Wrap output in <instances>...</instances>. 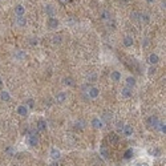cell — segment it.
Masks as SVG:
<instances>
[{
    "label": "cell",
    "mask_w": 166,
    "mask_h": 166,
    "mask_svg": "<svg viewBox=\"0 0 166 166\" xmlns=\"http://www.w3.org/2000/svg\"><path fill=\"white\" fill-rule=\"evenodd\" d=\"M39 136H37V131H32V133L28 136V145L32 148L39 146Z\"/></svg>",
    "instance_id": "cell-1"
},
{
    "label": "cell",
    "mask_w": 166,
    "mask_h": 166,
    "mask_svg": "<svg viewBox=\"0 0 166 166\" xmlns=\"http://www.w3.org/2000/svg\"><path fill=\"white\" fill-rule=\"evenodd\" d=\"M59 20H57L56 18H49L47 20V25H48V28L49 29H56L57 27H59Z\"/></svg>",
    "instance_id": "cell-2"
},
{
    "label": "cell",
    "mask_w": 166,
    "mask_h": 166,
    "mask_svg": "<svg viewBox=\"0 0 166 166\" xmlns=\"http://www.w3.org/2000/svg\"><path fill=\"white\" fill-rule=\"evenodd\" d=\"M159 120L157 116H149L148 120H146V124L149 125V126H153V128H157V125H158Z\"/></svg>",
    "instance_id": "cell-3"
},
{
    "label": "cell",
    "mask_w": 166,
    "mask_h": 166,
    "mask_svg": "<svg viewBox=\"0 0 166 166\" xmlns=\"http://www.w3.org/2000/svg\"><path fill=\"white\" fill-rule=\"evenodd\" d=\"M88 96H89L90 98H97V97L100 96V89L96 87H90L89 89H88Z\"/></svg>",
    "instance_id": "cell-4"
},
{
    "label": "cell",
    "mask_w": 166,
    "mask_h": 166,
    "mask_svg": "<svg viewBox=\"0 0 166 166\" xmlns=\"http://www.w3.org/2000/svg\"><path fill=\"white\" fill-rule=\"evenodd\" d=\"M92 126L94 129H102V126H104V121H102L101 118H98V117H94L92 120Z\"/></svg>",
    "instance_id": "cell-5"
},
{
    "label": "cell",
    "mask_w": 166,
    "mask_h": 166,
    "mask_svg": "<svg viewBox=\"0 0 166 166\" xmlns=\"http://www.w3.org/2000/svg\"><path fill=\"white\" fill-rule=\"evenodd\" d=\"M55 100H56L57 104H64V102L67 101V93L65 92H59L56 94Z\"/></svg>",
    "instance_id": "cell-6"
},
{
    "label": "cell",
    "mask_w": 166,
    "mask_h": 166,
    "mask_svg": "<svg viewBox=\"0 0 166 166\" xmlns=\"http://www.w3.org/2000/svg\"><path fill=\"white\" fill-rule=\"evenodd\" d=\"M108 141H109V144L110 145H117L120 142V137H118V134H116V133H110L109 136H108Z\"/></svg>",
    "instance_id": "cell-7"
},
{
    "label": "cell",
    "mask_w": 166,
    "mask_h": 166,
    "mask_svg": "<svg viewBox=\"0 0 166 166\" xmlns=\"http://www.w3.org/2000/svg\"><path fill=\"white\" fill-rule=\"evenodd\" d=\"M51 157H52V159L57 161V159L61 157V151H60L57 148H52V149H51Z\"/></svg>",
    "instance_id": "cell-8"
},
{
    "label": "cell",
    "mask_w": 166,
    "mask_h": 166,
    "mask_svg": "<svg viewBox=\"0 0 166 166\" xmlns=\"http://www.w3.org/2000/svg\"><path fill=\"white\" fill-rule=\"evenodd\" d=\"M18 114L21 117H27L28 116V108L25 105H19L18 107Z\"/></svg>",
    "instance_id": "cell-9"
},
{
    "label": "cell",
    "mask_w": 166,
    "mask_h": 166,
    "mask_svg": "<svg viewBox=\"0 0 166 166\" xmlns=\"http://www.w3.org/2000/svg\"><path fill=\"white\" fill-rule=\"evenodd\" d=\"M122 133H124L126 137L133 136V133H134L133 126H131V125H125V126H124V129H122Z\"/></svg>",
    "instance_id": "cell-10"
},
{
    "label": "cell",
    "mask_w": 166,
    "mask_h": 166,
    "mask_svg": "<svg viewBox=\"0 0 166 166\" xmlns=\"http://www.w3.org/2000/svg\"><path fill=\"white\" fill-rule=\"evenodd\" d=\"M122 43H124V45L126 48H129L133 45V43H134V40H133V36H130V35H128V36H125L124 37V40H122Z\"/></svg>",
    "instance_id": "cell-11"
},
{
    "label": "cell",
    "mask_w": 166,
    "mask_h": 166,
    "mask_svg": "<svg viewBox=\"0 0 166 166\" xmlns=\"http://www.w3.org/2000/svg\"><path fill=\"white\" fill-rule=\"evenodd\" d=\"M110 80L114 82H118L120 80H121V72H118V71H113V72L110 73Z\"/></svg>",
    "instance_id": "cell-12"
},
{
    "label": "cell",
    "mask_w": 166,
    "mask_h": 166,
    "mask_svg": "<svg viewBox=\"0 0 166 166\" xmlns=\"http://www.w3.org/2000/svg\"><path fill=\"white\" fill-rule=\"evenodd\" d=\"M121 94H122V97H125V98H130V97L133 96V92H131L130 88L125 87V88L121 89Z\"/></svg>",
    "instance_id": "cell-13"
},
{
    "label": "cell",
    "mask_w": 166,
    "mask_h": 166,
    "mask_svg": "<svg viewBox=\"0 0 166 166\" xmlns=\"http://www.w3.org/2000/svg\"><path fill=\"white\" fill-rule=\"evenodd\" d=\"M0 100H1V101H4V102L11 101V94L8 93L7 90H1V92H0Z\"/></svg>",
    "instance_id": "cell-14"
},
{
    "label": "cell",
    "mask_w": 166,
    "mask_h": 166,
    "mask_svg": "<svg viewBox=\"0 0 166 166\" xmlns=\"http://www.w3.org/2000/svg\"><path fill=\"white\" fill-rule=\"evenodd\" d=\"M100 156H101L104 159L109 158V150H108V149L105 148L104 145H102V146H100Z\"/></svg>",
    "instance_id": "cell-15"
},
{
    "label": "cell",
    "mask_w": 166,
    "mask_h": 166,
    "mask_svg": "<svg viewBox=\"0 0 166 166\" xmlns=\"http://www.w3.org/2000/svg\"><path fill=\"white\" fill-rule=\"evenodd\" d=\"M125 82H126V87H128V88H130V89H131V88L136 87V84H137L136 79H134L133 76H129V77H128L126 81H125Z\"/></svg>",
    "instance_id": "cell-16"
},
{
    "label": "cell",
    "mask_w": 166,
    "mask_h": 166,
    "mask_svg": "<svg viewBox=\"0 0 166 166\" xmlns=\"http://www.w3.org/2000/svg\"><path fill=\"white\" fill-rule=\"evenodd\" d=\"M158 61H159L158 55H156V53H151V55L149 56V62H150V65H156V64H158Z\"/></svg>",
    "instance_id": "cell-17"
},
{
    "label": "cell",
    "mask_w": 166,
    "mask_h": 166,
    "mask_svg": "<svg viewBox=\"0 0 166 166\" xmlns=\"http://www.w3.org/2000/svg\"><path fill=\"white\" fill-rule=\"evenodd\" d=\"M47 130V122L44 120H40L37 122V131H45Z\"/></svg>",
    "instance_id": "cell-18"
},
{
    "label": "cell",
    "mask_w": 166,
    "mask_h": 166,
    "mask_svg": "<svg viewBox=\"0 0 166 166\" xmlns=\"http://www.w3.org/2000/svg\"><path fill=\"white\" fill-rule=\"evenodd\" d=\"M149 154H150L151 157H159V156H161V149L151 148V149H149Z\"/></svg>",
    "instance_id": "cell-19"
},
{
    "label": "cell",
    "mask_w": 166,
    "mask_h": 166,
    "mask_svg": "<svg viewBox=\"0 0 166 166\" xmlns=\"http://www.w3.org/2000/svg\"><path fill=\"white\" fill-rule=\"evenodd\" d=\"M15 13L18 16H24L25 15V8L23 5H16L15 7Z\"/></svg>",
    "instance_id": "cell-20"
},
{
    "label": "cell",
    "mask_w": 166,
    "mask_h": 166,
    "mask_svg": "<svg viewBox=\"0 0 166 166\" xmlns=\"http://www.w3.org/2000/svg\"><path fill=\"white\" fill-rule=\"evenodd\" d=\"M16 24H18L19 27H25V24H27V19H25L24 16H18V18H16Z\"/></svg>",
    "instance_id": "cell-21"
},
{
    "label": "cell",
    "mask_w": 166,
    "mask_h": 166,
    "mask_svg": "<svg viewBox=\"0 0 166 166\" xmlns=\"http://www.w3.org/2000/svg\"><path fill=\"white\" fill-rule=\"evenodd\" d=\"M45 12H47V15L49 18H53V15H55V8L52 5H45Z\"/></svg>",
    "instance_id": "cell-22"
},
{
    "label": "cell",
    "mask_w": 166,
    "mask_h": 166,
    "mask_svg": "<svg viewBox=\"0 0 166 166\" xmlns=\"http://www.w3.org/2000/svg\"><path fill=\"white\" fill-rule=\"evenodd\" d=\"M133 156H134V150H133L131 148H130V149H126V150H125V153H124V158H125V159H130Z\"/></svg>",
    "instance_id": "cell-23"
},
{
    "label": "cell",
    "mask_w": 166,
    "mask_h": 166,
    "mask_svg": "<svg viewBox=\"0 0 166 166\" xmlns=\"http://www.w3.org/2000/svg\"><path fill=\"white\" fill-rule=\"evenodd\" d=\"M100 19L101 20H109L110 19V12L109 11H102V12L100 13Z\"/></svg>",
    "instance_id": "cell-24"
},
{
    "label": "cell",
    "mask_w": 166,
    "mask_h": 166,
    "mask_svg": "<svg viewBox=\"0 0 166 166\" xmlns=\"http://www.w3.org/2000/svg\"><path fill=\"white\" fill-rule=\"evenodd\" d=\"M25 57H27V55H25L24 52H21V51H18V52L15 53V59L16 60H25Z\"/></svg>",
    "instance_id": "cell-25"
},
{
    "label": "cell",
    "mask_w": 166,
    "mask_h": 166,
    "mask_svg": "<svg viewBox=\"0 0 166 166\" xmlns=\"http://www.w3.org/2000/svg\"><path fill=\"white\" fill-rule=\"evenodd\" d=\"M157 128H158V129H159V131H161V133H166V125H165V122H161V121H159L158 122V125H157Z\"/></svg>",
    "instance_id": "cell-26"
},
{
    "label": "cell",
    "mask_w": 166,
    "mask_h": 166,
    "mask_svg": "<svg viewBox=\"0 0 166 166\" xmlns=\"http://www.w3.org/2000/svg\"><path fill=\"white\" fill-rule=\"evenodd\" d=\"M64 84L68 85V87H72V85L74 84L73 79H72V77H65V79H64Z\"/></svg>",
    "instance_id": "cell-27"
},
{
    "label": "cell",
    "mask_w": 166,
    "mask_h": 166,
    "mask_svg": "<svg viewBox=\"0 0 166 166\" xmlns=\"http://www.w3.org/2000/svg\"><path fill=\"white\" fill-rule=\"evenodd\" d=\"M25 107H27V108H31V109H32V108L35 107V101H33L32 98H28L27 101H25Z\"/></svg>",
    "instance_id": "cell-28"
},
{
    "label": "cell",
    "mask_w": 166,
    "mask_h": 166,
    "mask_svg": "<svg viewBox=\"0 0 166 166\" xmlns=\"http://www.w3.org/2000/svg\"><path fill=\"white\" fill-rule=\"evenodd\" d=\"M84 128H85V122H84V121H77V122H76V129L82 130Z\"/></svg>",
    "instance_id": "cell-29"
},
{
    "label": "cell",
    "mask_w": 166,
    "mask_h": 166,
    "mask_svg": "<svg viewBox=\"0 0 166 166\" xmlns=\"http://www.w3.org/2000/svg\"><path fill=\"white\" fill-rule=\"evenodd\" d=\"M124 122H121V121H118L116 124V128H117V131H122V129H124Z\"/></svg>",
    "instance_id": "cell-30"
},
{
    "label": "cell",
    "mask_w": 166,
    "mask_h": 166,
    "mask_svg": "<svg viewBox=\"0 0 166 166\" xmlns=\"http://www.w3.org/2000/svg\"><path fill=\"white\" fill-rule=\"evenodd\" d=\"M156 71H157V68L154 67V65H151V67L148 69V74H149V76H151V74L156 73Z\"/></svg>",
    "instance_id": "cell-31"
},
{
    "label": "cell",
    "mask_w": 166,
    "mask_h": 166,
    "mask_svg": "<svg viewBox=\"0 0 166 166\" xmlns=\"http://www.w3.org/2000/svg\"><path fill=\"white\" fill-rule=\"evenodd\" d=\"M53 43H55V44H60V43H61V36L60 35L53 36Z\"/></svg>",
    "instance_id": "cell-32"
},
{
    "label": "cell",
    "mask_w": 166,
    "mask_h": 166,
    "mask_svg": "<svg viewBox=\"0 0 166 166\" xmlns=\"http://www.w3.org/2000/svg\"><path fill=\"white\" fill-rule=\"evenodd\" d=\"M102 118H104L107 122H109L110 120H112V114H109V113H108V112H107V113H104V116H102Z\"/></svg>",
    "instance_id": "cell-33"
},
{
    "label": "cell",
    "mask_w": 166,
    "mask_h": 166,
    "mask_svg": "<svg viewBox=\"0 0 166 166\" xmlns=\"http://www.w3.org/2000/svg\"><path fill=\"white\" fill-rule=\"evenodd\" d=\"M140 19H141V21H144V23H149V15H140Z\"/></svg>",
    "instance_id": "cell-34"
},
{
    "label": "cell",
    "mask_w": 166,
    "mask_h": 166,
    "mask_svg": "<svg viewBox=\"0 0 166 166\" xmlns=\"http://www.w3.org/2000/svg\"><path fill=\"white\" fill-rule=\"evenodd\" d=\"M29 44L31 45H37V44H39V40H37L36 37H31V39H29Z\"/></svg>",
    "instance_id": "cell-35"
},
{
    "label": "cell",
    "mask_w": 166,
    "mask_h": 166,
    "mask_svg": "<svg viewBox=\"0 0 166 166\" xmlns=\"http://www.w3.org/2000/svg\"><path fill=\"white\" fill-rule=\"evenodd\" d=\"M138 18H140V13H138V12H133V13H131V19L137 20Z\"/></svg>",
    "instance_id": "cell-36"
},
{
    "label": "cell",
    "mask_w": 166,
    "mask_h": 166,
    "mask_svg": "<svg viewBox=\"0 0 166 166\" xmlns=\"http://www.w3.org/2000/svg\"><path fill=\"white\" fill-rule=\"evenodd\" d=\"M136 166H149V164H146V162H138Z\"/></svg>",
    "instance_id": "cell-37"
},
{
    "label": "cell",
    "mask_w": 166,
    "mask_h": 166,
    "mask_svg": "<svg viewBox=\"0 0 166 166\" xmlns=\"http://www.w3.org/2000/svg\"><path fill=\"white\" fill-rule=\"evenodd\" d=\"M88 79H89V80H96V74H90Z\"/></svg>",
    "instance_id": "cell-38"
},
{
    "label": "cell",
    "mask_w": 166,
    "mask_h": 166,
    "mask_svg": "<svg viewBox=\"0 0 166 166\" xmlns=\"http://www.w3.org/2000/svg\"><path fill=\"white\" fill-rule=\"evenodd\" d=\"M146 1H148V3H153L154 0H146Z\"/></svg>",
    "instance_id": "cell-39"
},
{
    "label": "cell",
    "mask_w": 166,
    "mask_h": 166,
    "mask_svg": "<svg viewBox=\"0 0 166 166\" xmlns=\"http://www.w3.org/2000/svg\"><path fill=\"white\" fill-rule=\"evenodd\" d=\"M61 1H67V0H61Z\"/></svg>",
    "instance_id": "cell-40"
},
{
    "label": "cell",
    "mask_w": 166,
    "mask_h": 166,
    "mask_svg": "<svg viewBox=\"0 0 166 166\" xmlns=\"http://www.w3.org/2000/svg\"><path fill=\"white\" fill-rule=\"evenodd\" d=\"M0 85H1V81H0Z\"/></svg>",
    "instance_id": "cell-41"
}]
</instances>
